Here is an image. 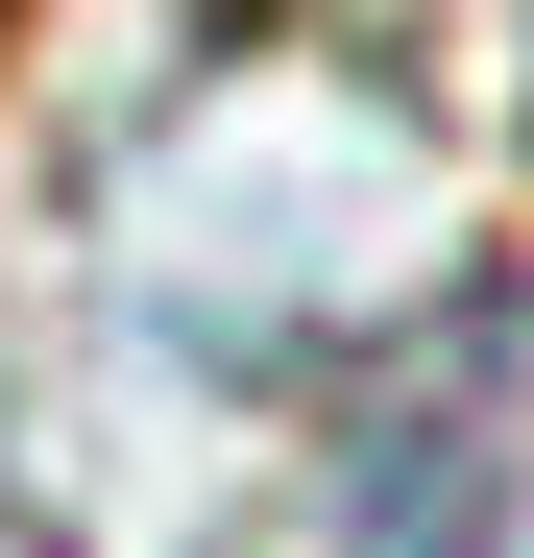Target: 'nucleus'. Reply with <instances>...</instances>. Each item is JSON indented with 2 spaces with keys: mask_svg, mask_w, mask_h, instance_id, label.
<instances>
[{
  "mask_svg": "<svg viewBox=\"0 0 534 558\" xmlns=\"http://www.w3.org/2000/svg\"><path fill=\"white\" fill-rule=\"evenodd\" d=\"M340 558H534V292H437L340 389Z\"/></svg>",
  "mask_w": 534,
  "mask_h": 558,
  "instance_id": "f257e3e1",
  "label": "nucleus"
},
{
  "mask_svg": "<svg viewBox=\"0 0 534 558\" xmlns=\"http://www.w3.org/2000/svg\"><path fill=\"white\" fill-rule=\"evenodd\" d=\"M0 25H25V0H0Z\"/></svg>",
  "mask_w": 534,
  "mask_h": 558,
  "instance_id": "f03ea898",
  "label": "nucleus"
}]
</instances>
